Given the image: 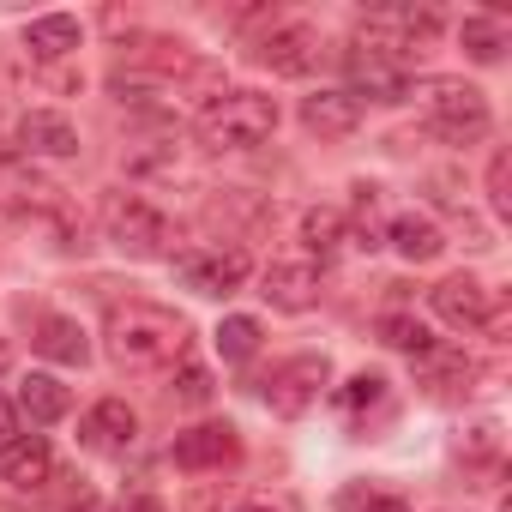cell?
Wrapping results in <instances>:
<instances>
[{
  "label": "cell",
  "mask_w": 512,
  "mask_h": 512,
  "mask_svg": "<svg viewBox=\"0 0 512 512\" xmlns=\"http://www.w3.org/2000/svg\"><path fill=\"white\" fill-rule=\"evenodd\" d=\"M103 338H109L115 368L145 374V368L181 362V350H187V320H181L175 308H157V302H127V308H109Z\"/></svg>",
  "instance_id": "cell-1"
},
{
  "label": "cell",
  "mask_w": 512,
  "mask_h": 512,
  "mask_svg": "<svg viewBox=\"0 0 512 512\" xmlns=\"http://www.w3.org/2000/svg\"><path fill=\"white\" fill-rule=\"evenodd\" d=\"M344 67H350V79H356V97L368 91V97H380V103H398V97L410 91V43H404L386 19H368V25L356 31Z\"/></svg>",
  "instance_id": "cell-2"
},
{
  "label": "cell",
  "mask_w": 512,
  "mask_h": 512,
  "mask_svg": "<svg viewBox=\"0 0 512 512\" xmlns=\"http://www.w3.org/2000/svg\"><path fill=\"white\" fill-rule=\"evenodd\" d=\"M272 133H278V97H266V91H223L199 115V139L211 151H253Z\"/></svg>",
  "instance_id": "cell-3"
},
{
  "label": "cell",
  "mask_w": 512,
  "mask_h": 512,
  "mask_svg": "<svg viewBox=\"0 0 512 512\" xmlns=\"http://www.w3.org/2000/svg\"><path fill=\"white\" fill-rule=\"evenodd\" d=\"M410 97H422V121H428V133L446 139V145H476V139L494 127L488 97H482L476 85H464V79H422Z\"/></svg>",
  "instance_id": "cell-4"
},
{
  "label": "cell",
  "mask_w": 512,
  "mask_h": 512,
  "mask_svg": "<svg viewBox=\"0 0 512 512\" xmlns=\"http://www.w3.org/2000/svg\"><path fill=\"white\" fill-rule=\"evenodd\" d=\"M103 223H109V241H115L121 253H133V260H175V223H169L151 199L115 193L109 211H103Z\"/></svg>",
  "instance_id": "cell-5"
},
{
  "label": "cell",
  "mask_w": 512,
  "mask_h": 512,
  "mask_svg": "<svg viewBox=\"0 0 512 512\" xmlns=\"http://www.w3.org/2000/svg\"><path fill=\"white\" fill-rule=\"evenodd\" d=\"M326 380H332V362H326V356H290V362L266 380L272 416H302V410H314L320 392H326Z\"/></svg>",
  "instance_id": "cell-6"
},
{
  "label": "cell",
  "mask_w": 512,
  "mask_h": 512,
  "mask_svg": "<svg viewBox=\"0 0 512 512\" xmlns=\"http://www.w3.org/2000/svg\"><path fill=\"white\" fill-rule=\"evenodd\" d=\"M247 272H253V260L241 247H211V253H181L175 260V278L199 296H229L247 284Z\"/></svg>",
  "instance_id": "cell-7"
},
{
  "label": "cell",
  "mask_w": 512,
  "mask_h": 512,
  "mask_svg": "<svg viewBox=\"0 0 512 512\" xmlns=\"http://www.w3.org/2000/svg\"><path fill=\"white\" fill-rule=\"evenodd\" d=\"M253 61L272 67L278 79H308V73L320 67V31H314V25H278L272 37H260Z\"/></svg>",
  "instance_id": "cell-8"
},
{
  "label": "cell",
  "mask_w": 512,
  "mask_h": 512,
  "mask_svg": "<svg viewBox=\"0 0 512 512\" xmlns=\"http://www.w3.org/2000/svg\"><path fill=\"white\" fill-rule=\"evenodd\" d=\"M428 302H434V314L452 326V332H482V326H494V302H488V290L476 284V278H446V284H434L428 290Z\"/></svg>",
  "instance_id": "cell-9"
},
{
  "label": "cell",
  "mask_w": 512,
  "mask_h": 512,
  "mask_svg": "<svg viewBox=\"0 0 512 512\" xmlns=\"http://www.w3.org/2000/svg\"><path fill=\"white\" fill-rule=\"evenodd\" d=\"M169 458H175L181 470H223V464H235V458H241V440H235V428H229V422H199V428L175 434Z\"/></svg>",
  "instance_id": "cell-10"
},
{
  "label": "cell",
  "mask_w": 512,
  "mask_h": 512,
  "mask_svg": "<svg viewBox=\"0 0 512 512\" xmlns=\"http://www.w3.org/2000/svg\"><path fill=\"white\" fill-rule=\"evenodd\" d=\"M278 314H308L314 302H320V266H308V260H278V266H266V290H260Z\"/></svg>",
  "instance_id": "cell-11"
},
{
  "label": "cell",
  "mask_w": 512,
  "mask_h": 512,
  "mask_svg": "<svg viewBox=\"0 0 512 512\" xmlns=\"http://www.w3.org/2000/svg\"><path fill=\"white\" fill-rule=\"evenodd\" d=\"M79 440H85L91 452H127V446L139 440V416H133L121 398H103V404H91V410H85Z\"/></svg>",
  "instance_id": "cell-12"
},
{
  "label": "cell",
  "mask_w": 512,
  "mask_h": 512,
  "mask_svg": "<svg viewBox=\"0 0 512 512\" xmlns=\"http://www.w3.org/2000/svg\"><path fill=\"white\" fill-rule=\"evenodd\" d=\"M55 476V446L43 434H19L0 446V482H13V488H43Z\"/></svg>",
  "instance_id": "cell-13"
},
{
  "label": "cell",
  "mask_w": 512,
  "mask_h": 512,
  "mask_svg": "<svg viewBox=\"0 0 512 512\" xmlns=\"http://www.w3.org/2000/svg\"><path fill=\"white\" fill-rule=\"evenodd\" d=\"M302 127L320 139H344L362 127V97L356 91H314V97H302Z\"/></svg>",
  "instance_id": "cell-14"
},
{
  "label": "cell",
  "mask_w": 512,
  "mask_h": 512,
  "mask_svg": "<svg viewBox=\"0 0 512 512\" xmlns=\"http://www.w3.org/2000/svg\"><path fill=\"white\" fill-rule=\"evenodd\" d=\"M19 145L31 157H79V127L61 115V109H31L19 121Z\"/></svg>",
  "instance_id": "cell-15"
},
{
  "label": "cell",
  "mask_w": 512,
  "mask_h": 512,
  "mask_svg": "<svg viewBox=\"0 0 512 512\" xmlns=\"http://www.w3.org/2000/svg\"><path fill=\"white\" fill-rule=\"evenodd\" d=\"M13 410H19L31 428H49V422H61V416L73 410V398H67V386H61L55 374H25V380H19Z\"/></svg>",
  "instance_id": "cell-16"
},
{
  "label": "cell",
  "mask_w": 512,
  "mask_h": 512,
  "mask_svg": "<svg viewBox=\"0 0 512 512\" xmlns=\"http://www.w3.org/2000/svg\"><path fill=\"white\" fill-rule=\"evenodd\" d=\"M386 241L398 247V260H410V266H428V260H440V253H446V235H440V223H434V217H416V211L392 217Z\"/></svg>",
  "instance_id": "cell-17"
},
{
  "label": "cell",
  "mask_w": 512,
  "mask_h": 512,
  "mask_svg": "<svg viewBox=\"0 0 512 512\" xmlns=\"http://www.w3.org/2000/svg\"><path fill=\"white\" fill-rule=\"evenodd\" d=\"M79 19L73 13H49V19H31L25 25V55L31 61H67L73 49H79Z\"/></svg>",
  "instance_id": "cell-18"
},
{
  "label": "cell",
  "mask_w": 512,
  "mask_h": 512,
  "mask_svg": "<svg viewBox=\"0 0 512 512\" xmlns=\"http://www.w3.org/2000/svg\"><path fill=\"white\" fill-rule=\"evenodd\" d=\"M31 344H37V356H49V362H67V368H85V356H91V344H85V326H79V320H67V314H43Z\"/></svg>",
  "instance_id": "cell-19"
},
{
  "label": "cell",
  "mask_w": 512,
  "mask_h": 512,
  "mask_svg": "<svg viewBox=\"0 0 512 512\" xmlns=\"http://www.w3.org/2000/svg\"><path fill=\"white\" fill-rule=\"evenodd\" d=\"M302 241L320 253V260H332V253L350 241V217H344L338 205H314V211L302 217Z\"/></svg>",
  "instance_id": "cell-20"
},
{
  "label": "cell",
  "mask_w": 512,
  "mask_h": 512,
  "mask_svg": "<svg viewBox=\"0 0 512 512\" xmlns=\"http://www.w3.org/2000/svg\"><path fill=\"white\" fill-rule=\"evenodd\" d=\"M416 368H422V380L440 386V392H446V386H464V380L476 374L470 356H464V350H446V344H428V350L416 356Z\"/></svg>",
  "instance_id": "cell-21"
},
{
  "label": "cell",
  "mask_w": 512,
  "mask_h": 512,
  "mask_svg": "<svg viewBox=\"0 0 512 512\" xmlns=\"http://www.w3.org/2000/svg\"><path fill=\"white\" fill-rule=\"evenodd\" d=\"M464 55L470 61H482V67H494L500 55H506V25L500 19H464Z\"/></svg>",
  "instance_id": "cell-22"
},
{
  "label": "cell",
  "mask_w": 512,
  "mask_h": 512,
  "mask_svg": "<svg viewBox=\"0 0 512 512\" xmlns=\"http://www.w3.org/2000/svg\"><path fill=\"white\" fill-rule=\"evenodd\" d=\"M253 350H260V320L229 314V320L217 326V356H223V362H247Z\"/></svg>",
  "instance_id": "cell-23"
},
{
  "label": "cell",
  "mask_w": 512,
  "mask_h": 512,
  "mask_svg": "<svg viewBox=\"0 0 512 512\" xmlns=\"http://www.w3.org/2000/svg\"><path fill=\"white\" fill-rule=\"evenodd\" d=\"M380 338H386L392 350H404L410 362L434 344V338H428V326H422V320H410V314H386V320H380Z\"/></svg>",
  "instance_id": "cell-24"
},
{
  "label": "cell",
  "mask_w": 512,
  "mask_h": 512,
  "mask_svg": "<svg viewBox=\"0 0 512 512\" xmlns=\"http://www.w3.org/2000/svg\"><path fill=\"white\" fill-rule=\"evenodd\" d=\"M488 205H494L500 217L512 211V157H506V151L488 157Z\"/></svg>",
  "instance_id": "cell-25"
},
{
  "label": "cell",
  "mask_w": 512,
  "mask_h": 512,
  "mask_svg": "<svg viewBox=\"0 0 512 512\" xmlns=\"http://www.w3.org/2000/svg\"><path fill=\"white\" fill-rule=\"evenodd\" d=\"M380 398H386V380H380V374H356V380L338 392V410H374Z\"/></svg>",
  "instance_id": "cell-26"
},
{
  "label": "cell",
  "mask_w": 512,
  "mask_h": 512,
  "mask_svg": "<svg viewBox=\"0 0 512 512\" xmlns=\"http://www.w3.org/2000/svg\"><path fill=\"white\" fill-rule=\"evenodd\" d=\"M175 398H181V404H211V374H205L199 362H181V374H175Z\"/></svg>",
  "instance_id": "cell-27"
},
{
  "label": "cell",
  "mask_w": 512,
  "mask_h": 512,
  "mask_svg": "<svg viewBox=\"0 0 512 512\" xmlns=\"http://www.w3.org/2000/svg\"><path fill=\"white\" fill-rule=\"evenodd\" d=\"M344 512H410L398 494H368V488H350L344 494Z\"/></svg>",
  "instance_id": "cell-28"
},
{
  "label": "cell",
  "mask_w": 512,
  "mask_h": 512,
  "mask_svg": "<svg viewBox=\"0 0 512 512\" xmlns=\"http://www.w3.org/2000/svg\"><path fill=\"white\" fill-rule=\"evenodd\" d=\"M7 440H19V410H13V398H0V446Z\"/></svg>",
  "instance_id": "cell-29"
},
{
  "label": "cell",
  "mask_w": 512,
  "mask_h": 512,
  "mask_svg": "<svg viewBox=\"0 0 512 512\" xmlns=\"http://www.w3.org/2000/svg\"><path fill=\"white\" fill-rule=\"evenodd\" d=\"M121 512H169L157 494H133V500H121Z\"/></svg>",
  "instance_id": "cell-30"
},
{
  "label": "cell",
  "mask_w": 512,
  "mask_h": 512,
  "mask_svg": "<svg viewBox=\"0 0 512 512\" xmlns=\"http://www.w3.org/2000/svg\"><path fill=\"white\" fill-rule=\"evenodd\" d=\"M241 512H272V506H241Z\"/></svg>",
  "instance_id": "cell-31"
},
{
  "label": "cell",
  "mask_w": 512,
  "mask_h": 512,
  "mask_svg": "<svg viewBox=\"0 0 512 512\" xmlns=\"http://www.w3.org/2000/svg\"><path fill=\"white\" fill-rule=\"evenodd\" d=\"M0 368H7V344H0Z\"/></svg>",
  "instance_id": "cell-32"
}]
</instances>
